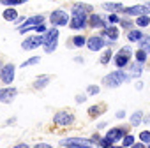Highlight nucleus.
I'll list each match as a JSON object with an SVG mask.
<instances>
[{
  "label": "nucleus",
  "mask_w": 150,
  "mask_h": 148,
  "mask_svg": "<svg viewBox=\"0 0 150 148\" xmlns=\"http://www.w3.org/2000/svg\"><path fill=\"white\" fill-rule=\"evenodd\" d=\"M127 80H129V76H127L124 70H115V72H110L108 76H104L103 83H104V85H108V87H111V88H115V87L122 85V83H124V81H127Z\"/></svg>",
  "instance_id": "f257e3e1"
},
{
  "label": "nucleus",
  "mask_w": 150,
  "mask_h": 148,
  "mask_svg": "<svg viewBox=\"0 0 150 148\" xmlns=\"http://www.w3.org/2000/svg\"><path fill=\"white\" fill-rule=\"evenodd\" d=\"M50 21H51L53 25H58V27H64V25L71 23V20H69L67 13H65V11H62V9L53 11V13H51V16H50Z\"/></svg>",
  "instance_id": "f03ea898"
},
{
  "label": "nucleus",
  "mask_w": 150,
  "mask_h": 148,
  "mask_svg": "<svg viewBox=\"0 0 150 148\" xmlns=\"http://www.w3.org/2000/svg\"><path fill=\"white\" fill-rule=\"evenodd\" d=\"M42 20H44L42 16H32V18H28V20L20 27L18 32H20V34H25V32H28V30H35L39 25H42Z\"/></svg>",
  "instance_id": "7ed1b4c3"
},
{
  "label": "nucleus",
  "mask_w": 150,
  "mask_h": 148,
  "mask_svg": "<svg viewBox=\"0 0 150 148\" xmlns=\"http://www.w3.org/2000/svg\"><path fill=\"white\" fill-rule=\"evenodd\" d=\"M53 122L58 123V125H71V123L74 122V115H71L69 111H58V113L55 115Z\"/></svg>",
  "instance_id": "20e7f679"
},
{
  "label": "nucleus",
  "mask_w": 150,
  "mask_h": 148,
  "mask_svg": "<svg viewBox=\"0 0 150 148\" xmlns=\"http://www.w3.org/2000/svg\"><path fill=\"white\" fill-rule=\"evenodd\" d=\"M0 78H2V81L6 85H11L13 80H14V65L13 63H7L2 67V72H0Z\"/></svg>",
  "instance_id": "39448f33"
},
{
  "label": "nucleus",
  "mask_w": 150,
  "mask_h": 148,
  "mask_svg": "<svg viewBox=\"0 0 150 148\" xmlns=\"http://www.w3.org/2000/svg\"><path fill=\"white\" fill-rule=\"evenodd\" d=\"M148 7L146 6H132V7H125L124 9V13L125 14H131V16H138V18H141V16H146L148 14Z\"/></svg>",
  "instance_id": "423d86ee"
},
{
  "label": "nucleus",
  "mask_w": 150,
  "mask_h": 148,
  "mask_svg": "<svg viewBox=\"0 0 150 148\" xmlns=\"http://www.w3.org/2000/svg\"><path fill=\"white\" fill-rule=\"evenodd\" d=\"M129 56H131V48L125 46V48H122V49L118 51V55L115 56V63H117L118 67H124V65L129 62Z\"/></svg>",
  "instance_id": "0eeeda50"
},
{
  "label": "nucleus",
  "mask_w": 150,
  "mask_h": 148,
  "mask_svg": "<svg viewBox=\"0 0 150 148\" xmlns=\"http://www.w3.org/2000/svg\"><path fill=\"white\" fill-rule=\"evenodd\" d=\"M41 44H42V37L32 35V37H27L21 46H23V49H34V48H39Z\"/></svg>",
  "instance_id": "6e6552de"
},
{
  "label": "nucleus",
  "mask_w": 150,
  "mask_h": 148,
  "mask_svg": "<svg viewBox=\"0 0 150 148\" xmlns=\"http://www.w3.org/2000/svg\"><path fill=\"white\" fill-rule=\"evenodd\" d=\"M104 44H106V42H104L103 37H99V35H94V37H90V39L87 41V46H88L90 51H99Z\"/></svg>",
  "instance_id": "1a4fd4ad"
},
{
  "label": "nucleus",
  "mask_w": 150,
  "mask_h": 148,
  "mask_svg": "<svg viewBox=\"0 0 150 148\" xmlns=\"http://www.w3.org/2000/svg\"><path fill=\"white\" fill-rule=\"evenodd\" d=\"M62 144H76V146H90L92 141L90 139H85V137H67L62 141Z\"/></svg>",
  "instance_id": "9d476101"
},
{
  "label": "nucleus",
  "mask_w": 150,
  "mask_h": 148,
  "mask_svg": "<svg viewBox=\"0 0 150 148\" xmlns=\"http://www.w3.org/2000/svg\"><path fill=\"white\" fill-rule=\"evenodd\" d=\"M87 18L88 16H72L71 18V28H74V30H81V28H85V25H87Z\"/></svg>",
  "instance_id": "9b49d317"
},
{
  "label": "nucleus",
  "mask_w": 150,
  "mask_h": 148,
  "mask_svg": "<svg viewBox=\"0 0 150 148\" xmlns=\"http://www.w3.org/2000/svg\"><path fill=\"white\" fill-rule=\"evenodd\" d=\"M14 95H16V88H11V87H7V88H0V101L6 102V104L11 102Z\"/></svg>",
  "instance_id": "f8f14e48"
},
{
  "label": "nucleus",
  "mask_w": 150,
  "mask_h": 148,
  "mask_svg": "<svg viewBox=\"0 0 150 148\" xmlns=\"http://www.w3.org/2000/svg\"><path fill=\"white\" fill-rule=\"evenodd\" d=\"M124 134H125V130H124L122 127H115V129H110V130H108L106 137H108L111 143H115V141L122 139V137H124Z\"/></svg>",
  "instance_id": "ddd939ff"
},
{
  "label": "nucleus",
  "mask_w": 150,
  "mask_h": 148,
  "mask_svg": "<svg viewBox=\"0 0 150 148\" xmlns=\"http://www.w3.org/2000/svg\"><path fill=\"white\" fill-rule=\"evenodd\" d=\"M90 11H92V6H88V4H74L72 6L74 16H87L85 13H90Z\"/></svg>",
  "instance_id": "4468645a"
},
{
  "label": "nucleus",
  "mask_w": 150,
  "mask_h": 148,
  "mask_svg": "<svg viewBox=\"0 0 150 148\" xmlns=\"http://www.w3.org/2000/svg\"><path fill=\"white\" fill-rule=\"evenodd\" d=\"M57 39H58V30H50V32H46V35L42 37V44H44V48L46 46H50V44H53V42H57Z\"/></svg>",
  "instance_id": "2eb2a0df"
},
{
  "label": "nucleus",
  "mask_w": 150,
  "mask_h": 148,
  "mask_svg": "<svg viewBox=\"0 0 150 148\" xmlns=\"http://www.w3.org/2000/svg\"><path fill=\"white\" fill-rule=\"evenodd\" d=\"M103 35L110 37L111 41H117V37H118V30H117L115 27H108V28H104V30H103Z\"/></svg>",
  "instance_id": "dca6fc26"
},
{
  "label": "nucleus",
  "mask_w": 150,
  "mask_h": 148,
  "mask_svg": "<svg viewBox=\"0 0 150 148\" xmlns=\"http://www.w3.org/2000/svg\"><path fill=\"white\" fill-rule=\"evenodd\" d=\"M90 25H92V27H101V28H108V27L104 25V21L101 20V16H99V14H92V16H90Z\"/></svg>",
  "instance_id": "f3484780"
},
{
  "label": "nucleus",
  "mask_w": 150,
  "mask_h": 148,
  "mask_svg": "<svg viewBox=\"0 0 150 148\" xmlns=\"http://www.w3.org/2000/svg\"><path fill=\"white\" fill-rule=\"evenodd\" d=\"M51 80V76H41V78H37L35 80V83H34V87L39 90V88H44L46 85H48V81Z\"/></svg>",
  "instance_id": "a211bd4d"
},
{
  "label": "nucleus",
  "mask_w": 150,
  "mask_h": 148,
  "mask_svg": "<svg viewBox=\"0 0 150 148\" xmlns=\"http://www.w3.org/2000/svg\"><path fill=\"white\" fill-rule=\"evenodd\" d=\"M139 49H143L145 53H150V35L143 37V39L139 41Z\"/></svg>",
  "instance_id": "6ab92c4d"
},
{
  "label": "nucleus",
  "mask_w": 150,
  "mask_h": 148,
  "mask_svg": "<svg viewBox=\"0 0 150 148\" xmlns=\"http://www.w3.org/2000/svg\"><path fill=\"white\" fill-rule=\"evenodd\" d=\"M18 18V13L14 11V9H6L4 11V20H7V21H14Z\"/></svg>",
  "instance_id": "aec40b11"
},
{
  "label": "nucleus",
  "mask_w": 150,
  "mask_h": 148,
  "mask_svg": "<svg viewBox=\"0 0 150 148\" xmlns=\"http://www.w3.org/2000/svg\"><path fill=\"white\" fill-rule=\"evenodd\" d=\"M127 39L134 42V41H141V39H143V35H141V32H139V30H131V32L127 34Z\"/></svg>",
  "instance_id": "412c9836"
},
{
  "label": "nucleus",
  "mask_w": 150,
  "mask_h": 148,
  "mask_svg": "<svg viewBox=\"0 0 150 148\" xmlns=\"http://www.w3.org/2000/svg\"><path fill=\"white\" fill-rule=\"evenodd\" d=\"M72 42H74V46H76V48H81V46L87 44V39H85L83 35H76V37L72 39Z\"/></svg>",
  "instance_id": "4be33fe9"
},
{
  "label": "nucleus",
  "mask_w": 150,
  "mask_h": 148,
  "mask_svg": "<svg viewBox=\"0 0 150 148\" xmlns=\"http://www.w3.org/2000/svg\"><path fill=\"white\" fill-rule=\"evenodd\" d=\"M141 70H143V67H141V63H132L131 65V74H132V76H139V74H141Z\"/></svg>",
  "instance_id": "5701e85b"
},
{
  "label": "nucleus",
  "mask_w": 150,
  "mask_h": 148,
  "mask_svg": "<svg viewBox=\"0 0 150 148\" xmlns=\"http://www.w3.org/2000/svg\"><path fill=\"white\" fill-rule=\"evenodd\" d=\"M103 7L106 9V11H124V6H120V4H103Z\"/></svg>",
  "instance_id": "b1692460"
},
{
  "label": "nucleus",
  "mask_w": 150,
  "mask_h": 148,
  "mask_svg": "<svg viewBox=\"0 0 150 148\" xmlns=\"http://www.w3.org/2000/svg\"><path fill=\"white\" fill-rule=\"evenodd\" d=\"M150 23V18L148 16H141V18H136V25L138 27H146Z\"/></svg>",
  "instance_id": "393cba45"
},
{
  "label": "nucleus",
  "mask_w": 150,
  "mask_h": 148,
  "mask_svg": "<svg viewBox=\"0 0 150 148\" xmlns=\"http://www.w3.org/2000/svg\"><path fill=\"white\" fill-rule=\"evenodd\" d=\"M2 4H4V6H7V7H14V6L23 4V0H2Z\"/></svg>",
  "instance_id": "a878e982"
},
{
  "label": "nucleus",
  "mask_w": 150,
  "mask_h": 148,
  "mask_svg": "<svg viewBox=\"0 0 150 148\" xmlns=\"http://www.w3.org/2000/svg\"><path fill=\"white\" fill-rule=\"evenodd\" d=\"M145 60H146V53H145L143 49L136 51V62H138V63H143Z\"/></svg>",
  "instance_id": "bb28decb"
},
{
  "label": "nucleus",
  "mask_w": 150,
  "mask_h": 148,
  "mask_svg": "<svg viewBox=\"0 0 150 148\" xmlns=\"http://www.w3.org/2000/svg\"><path fill=\"white\" fill-rule=\"evenodd\" d=\"M39 62V56H32V58H28V60H25L23 63H21V67L25 69V67H28V65H34V63H37Z\"/></svg>",
  "instance_id": "cd10ccee"
},
{
  "label": "nucleus",
  "mask_w": 150,
  "mask_h": 148,
  "mask_svg": "<svg viewBox=\"0 0 150 148\" xmlns=\"http://www.w3.org/2000/svg\"><path fill=\"white\" fill-rule=\"evenodd\" d=\"M139 122H141V111H136V113L131 116V123H132V125H138Z\"/></svg>",
  "instance_id": "c85d7f7f"
},
{
  "label": "nucleus",
  "mask_w": 150,
  "mask_h": 148,
  "mask_svg": "<svg viewBox=\"0 0 150 148\" xmlns=\"http://www.w3.org/2000/svg\"><path fill=\"white\" fill-rule=\"evenodd\" d=\"M139 139H141V143H150V132L148 130L139 132Z\"/></svg>",
  "instance_id": "c756f323"
},
{
  "label": "nucleus",
  "mask_w": 150,
  "mask_h": 148,
  "mask_svg": "<svg viewBox=\"0 0 150 148\" xmlns=\"http://www.w3.org/2000/svg\"><path fill=\"white\" fill-rule=\"evenodd\" d=\"M132 144H134V137L132 136H125L124 137V148L125 146H132Z\"/></svg>",
  "instance_id": "7c9ffc66"
},
{
  "label": "nucleus",
  "mask_w": 150,
  "mask_h": 148,
  "mask_svg": "<svg viewBox=\"0 0 150 148\" xmlns=\"http://www.w3.org/2000/svg\"><path fill=\"white\" fill-rule=\"evenodd\" d=\"M110 58H111V51L108 49V51L101 56V63H108V62H110Z\"/></svg>",
  "instance_id": "2f4dec72"
},
{
  "label": "nucleus",
  "mask_w": 150,
  "mask_h": 148,
  "mask_svg": "<svg viewBox=\"0 0 150 148\" xmlns=\"http://www.w3.org/2000/svg\"><path fill=\"white\" fill-rule=\"evenodd\" d=\"M99 143H101V146H103V148H113V146H111V141H110L108 137H103Z\"/></svg>",
  "instance_id": "473e14b6"
},
{
  "label": "nucleus",
  "mask_w": 150,
  "mask_h": 148,
  "mask_svg": "<svg viewBox=\"0 0 150 148\" xmlns=\"http://www.w3.org/2000/svg\"><path fill=\"white\" fill-rule=\"evenodd\" d=\"M90 95H94V94H99V87H94V85H90L88 87V90H87Z\"/></svg>",
  "instance_id": "72a5a7b5"
},
{
  "label": "nucleus",
  "mask_w": 150,
  "mask_h": 148,
  "mask_svg": "<svg viewBox=\"0 0 150 148\" xmlns=\"http://www.w3.org/2000/svg\"><path fill=\"white\" fill-rule=\"evenodd\" d=\"M101 111H103V108H97V106L88 109V113H90V115H96V116H97V113H101Z\"/></svg>",
  "instance_id": "f704fd0d"
},
{
  "label": "nucleus",
  "mask_w": 150,
  "mask_h": 148,
  "mask_svg": "<svg viewBox=\"0 0 150 148\" xmlns=\"http://www.w3.org/2000/svg\"><path fill=\"white\" fill-rule=\"evenodd\" d=\"M35 148H53L51 144H48V143H37L35 144Z\"/></svg>",
  "instance_id": "c9c22d12"
},
{
  "label": "nucleus",
  "mask_w": 150,
  "mask_h": 148,
  "mask_svg": "<svg viewBox=\"0 0 150 148\" xmlns=\"http://www.w3.org/2000/svg\"><path fill=\"white\" fill-rule=\"evenodd\" d=\"M108 20H110V21H113V23H117V21H118V16H115V14H110V16H108Z\"/></svg>",
  "instance_id": "e433bc0d"
},
{
  "label": "nucleus",
  "mask_w": 150,
  "mask_h": 148,
  "mask_svg": "<svg viewBox=\"0 0 150 148\" xmlns=\"http://www.w3.org/2000/svg\"><path fill=\"white\" fill-rule=\"evenodd\" d=\"M35 32H39V34H42V32H46V27H44V25H39V27L35 28Z\"/></svg>",
  "instance_id": "4c0bfd02"
},
{
  "label": "nucleus",
  "mask_w": 150,
  "mask_h": 148,
  "mask_svg": "<svg viewBox=\"0 0 150 148\" xmlns=\"http://www.w3.org/2000/svg\"><path fill=\"white\" fill-rule=\"evenodd\" d=\"M76 101H78V102H85V101H87V95H78Z\"/></svg>",
  "instance_id": "58836bf2"
},
{
  "label": "nucleus",
  "mask_w": 150,
  "mask_h": 148,
  "mask_svg": "<svg viewBox=\"0 0 150 148\" xmlns=\"http://www.w3.org/2000/svg\"><path fill=\"white\" fill-rule=\"evenodd\" d=\"M13 148H28V144H27V143H21V144H16V146H13Z\"/></svg>",
  "instance_id": "ea45409f"
},
{
  "label": "nucleus",
  "mask_w": 150,
  "mask_h": 148,
  "mask_svg": "<svg viewBox=\"0 0 150 148\" xmlns=\"http://www.w3.org/2000/svg\"><path fill=\"white\" fill-rule=\"evenodd\" d=\"M124 116H125V113H124V111H118V113H117V118H124Z\"/></svg>",
  "instance_id": "a19ab883"
},
{
  "label": "nucleus",
  "mask_w": 150,
  "mask_h": 148,
  "mask_svg": "<svg viewBox=\"0 0 150 148\" xmlns=\"http://www.w3.org/2000/svg\"><path fill=\"white\" fill-rule=\"evenodd\" d=\"M69 148H92V146H76V144H71Z\"/></svg>",
  "instance_id": "79ce46f5"
},
{
  "label": "nucleus",
  "mask_w": 150,
  "mask_h": 148,
  "mask_svg": "<svg viewBox=\"0 0 150 148\" xmlns=\"http://www.w3.org/2000/svg\"><path fill=\"white\" fill-rule=\"evenodd\" d=\"M132 148H145V146H143L141 143H138V144H132Z\"/></svg>",
  "instance_id": "37998d69"
},
{
  "label": "nucleus",
  "mask_w": 150,
  "mask_h": 148,
  "mask_svg": "<svg viewBox=\"0 0 150 148\" xmlns=\"http://www.w3.org/2000/svg\"><path fill=\"white\" fill-rule=\"evenodd\" d=\"M145 6H146V7H148V9H150V2H148V4H145Z\"/></svg>",
  "instance_id": "c03bdc74"
},
{
  "label": "nucleus",
  "mask_w": 150,
  "mask_h": 148,
  "mask_svg": "<svg viewBox=\"0 0 150 148\" xmlns=\"http://www.w3.org/2000/svg\"><path fill=\"white\" fill-rule=\"evenodd\" d=\"M113 148H124V146H113Z\"/></svg>",
  "instance_id": "a18cd8bd"
}]
</instances>
